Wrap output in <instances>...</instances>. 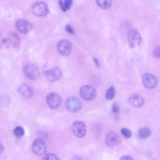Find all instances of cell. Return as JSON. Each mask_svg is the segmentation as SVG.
<instances>
[{"label":"cell","mask_w":160,"mask_h":160,"mask_svg":"<svg viewBox=\"0 0 160 160\" xmlns=\"http://www.w3.org/2000/svg\"><path fill=\"white\" fill-rule=\"evenodd\" d=\"M43 72L48 80L53 82L60 79L62 76V72L60 69L57 66L49 68L47 66L43 67Z\"/></svg>","instance_id":"obj_1"},{"label":"cell","mask_w":160,"mask_h":160,"mask_svg":"<svg viewBox=\"0 0 160 160\" xmlns=\"http://www.w3.org/2000/svg\"><path fill=\"white\" fill-rule=\"evenodd\" d=\"M31 11L33 14L37 17L44 16L49 12V9L47 4L42 2L34 3L31 6Z\"/></svg>","instance_id":"obj_2"},{"label":"cell","mask_w":160,"mask_h":160,"mask_svg":"<svg viewBox=\"0 0 160 160\" xmlns=\"http://www.w3.org/2000/svg\"><path fill=\"white\" fill-rule=\"evenodd\" d=\"M79 93L81 97L87 101L93 100L97 95L95 89L90 85H85L82 86L80 89Z\"/></svg>","instance_id":"obj_3"},{"label":"cell","mask_w":160,"mask_h":160,"mask_svg":"<svg viewBox=\"0 0 160 160\" xmlns=\"http://www.w3.org/2000/svg\"><path fill=\"white\" fill-rule=\"evenodd\" d=\"M128 40L130 47L134 48L140 45L142 38L140 34L138 31L131 29L128 33Z\"/></svg>","instance_id":"obj_4"},{"label":"cell","mask_w":160,"mask_h":160,"mask_svg":"<svg viewBox=\"0 0 160 160\" xmlns=\"http://www.w3.org/2000/svg\"><path fill=\"white\" fill-rule=\"evenodd\" d=\"M23 71L26 77L31 80H35L39 76V71L38 68L32 64H28L25 65Z\"/></svg>","instance_id":"obj_5"},{"label":"cell","mask_w":160,"mask_h":160,"mask_svg":"<svg viewBox=\"0 0 160 160\" xmlns=\"http://www.w3.org/2000/svg\"><path fill=\"white\" fill-rule=\"evenodd\" d=\"M67 109L70 112L76 113L78 112L81 107V103L80 100L75 97L68 98L65 102Z\"/></svg>","instance_id":"obj_6"},{"label":"cell","mask_w":160,"mask_h":160,"mask_svg":"<svg viewBox=\"0 0 160 160\" xmlns=\"http://www.w3.org/2000/svg\"><path fill=\"white\" fill-rule=\"evenodd\" d=\"M72 128L73 133L78 137L82 138L85 135L86 128L83 122L80 121H74L72 124Z\"/></svg>","instance_id":"obj_7"},{"label":"cell","mask_w":160,"mask_h":160,"mask_svg":"<svg viewBox=\"0 0 160 160\" xmlns=\"http://www.w3.org/2000/svg\"><path fill=\"white\" fill-rule=\"evenodd\" d=\"M57 48L61 55L65 56L70 54L72 50V46L69 41L63 39L60 41L58 43Z\"/></svg>","instance_id":"obj_8"},{"label":"cell","mask_w":160,"mask_h":160,"mask_svg":"<svg viewBox=\"0 0 160 160\" xmlns=\"http://www.w3.org/2000/svg\"><path fill=\"white\" fill-rule=\"evenodd\" d=\"M61 98L58 94L52 92L48 94L46 97V102L49 107L52 109L58 108L60 105Z\"/></svg>","instance_id":"obj_9"},{"label":"cell","mask_w":160,"mask_h":160,"mask_svg":"<svg viewBox=\"0 0 160 160\" xmlns=\"http://www.w3.org/2000/svg\"><path fill=\"white\" fill-rule=\"evenodd\" d=\"M142 81L144 86L148 89H152L156 87L158 80L155 76L149 73L143 75Z\"/></svg>","instance_id":"obj_10"},{"label":"cell","mask_w":160,"mask_h":160,"mask_svg":"<svg viewBox=\"0 0 160 160\" xmlns=\"http://www.w3.org/2000/svg\"><path fill=\"white\" fill-rule=\"evenodd\" d=\"M33 152L38 155L43 154L46 152V147L44 142L41 139H37L33 142L32 145Z\"/></svg>","instance_id":"obj_11"},{"label":"cell","mask_w":160,"mask_h":160,"mask_svg":"<svg viewBox=\"0 0 160 160\" xmlns=\"http://www.w3.org/2000/svg\"><path fill=\"white\" fill-rule=\"evenodd\" d=\"M105 142L106 144L110 147H114L118 145L121 142L119 135L113 131L109 132L107 135Z\"/></svg>","instance_id":"obj_12"},{"label":"cell","mask_w":160,"mask_h":160,"mask_svg":"<svg viewBox=\"0 0 160 160\" xmlns=\"http://www.w3.org/2000/svg\"><path fill=\"white\" fill-rule=\"evenodd\" d=\"M15 25L16 28L18 31L24 34L29 32L32 28V25L30 22L22 19L17 20Z\"/></svg>","instance_id":"obj_13"},{"label":"cell","mask_w":160,"mask_h":160,"mask_svg":"<svg viewBox=\"0 0 160 160\" xmlns=\"http://www.w3.org/2000/svg\"><path fill=\"white\" fill-rule=\"evenodd\" d=\"M18 91L19 95L24 98H30L33 95V91L31 88L26 84L20 85L18 88Z\"/></svg>","instance_id":"obj_14"},{"label":"cell","mask_w":160,"mask_h":160,"mask_svg":"<svg viewBox=\"0 0 160 160\" xmlns=\"http://www.w3.org/2000/svg\"><path fill=\"white\" fill-rule=\"evenodd\" d=\"M128 101L132 106L135 108L141 107L144 103L143 97L137 93L131 95L129 97Z\"/></svg>","instance_id":"obj_15"},{"label":"cell","mask_w":160,"mask_h":160,"mask_svg":"<svg viewBox=\"0 0 160 160\" xmlns=\"http://www.w3.org/2000/svg\"><path fill=\"white\" fill-rule=\"evenodd\" d=\"M8 45L13 48L18 47L20 43V38L18 34L14 32H11L7 37Z\"/></svg>","instance_id":"obj_16"},{"label":"cell","mask_w":160,"mask_h":160,"mask_svg":"<svg viewBox=\"0 0 160 160\" xmlns=\"http://www.w3.org/2000/svg\"><path fill=\"white\" fill-rule=\"evenodd\" d=\"M151 133V131L149 128L147 127H143L139 130L138 135L140 138L145 139L149 137Z\"/></svg>","instance_id":"obj_17"},{"label":"cell","mask_w":160,"mask_h":160,"mask_svg":"<svg viewBox=\"0 0 160 160\" xmlns=\"http://www.w3.org/2000/svg\"><path fill=\"white\" fill-rule=\"evenodd\" d=\"M96 1L98 5L104 9L109 8L112 5L111 0H96Z\"/></svg>","instance_id":"obj_18"},{"label":"cell","mask_w":160,"mask_h":160,"mask_svg":"<svg viewBox=\"0 0 160 160\" xmlns=\"http://www.w3.org/2000/svg\"><path fill=\"white\" fill-rule=\"evenodd\" d=\"M115 95V90L114 87L112 86L106 91L105 94V97L108 100H111L114 97Z\"/></svg>","instance_id":"obj_19"},{"label":"cell","mask_w":160,"mask_h":160,"mask_svg":"<svg viewBox=\"0 0 160 160\" xmlns=\"http://www.w3.org/2000/svg\"><path fill=\"white\" fill-rule=\"evenodd\" d=\"M25 131L23 128L20 126L16 127L13 131L14 136L17 138L22 137L24 134Z\"/></svg>","instance_id":"obj_20"},{"label":"cell","mask_w":160,"mask_h":160,"mask_svg":"<svg viewBox=\"0 0 160 160\" xmlns=\"http://www.w3.org/2000/svg\"><path fill=\"white\" fill-rule=\"evenodd\" d=\"M43 160H58L59 158L55 154L52 153H48L42 157Z\"/></svg>","instance_id":"obj_21"},{"label":"cell","mask_w":160,"mask_h":160,"mask_svg":"<svg viewBox=\"0 0 160 160\" xmlns=\"http://www.w3.org/2000/svg\"><path fill=\"white\" fill-rule=\"evenodd\" d=\"M121 131L122 134L126 138H130L131 136V132L128 129L123 128L121 129Z\"/></svg>","instance_id":"obj_22"},{"label":"cell","mask_w":160,"mask_h":160,"mask_svg":"<svg viewBox=\"0 0 160 160\" xmlns=\"http://www.w3.org/2000/svg\"><path fill=\"white\" fill-rule=\"evenodd\" d=\"M112 111L115 113H119L120 107L119 104L117 102H114L112 104Z\"/></svg>","instance_id":"obj_23"},{"label":"cell","mask_w":160,"mask_h":160,"mask_svg":"<svg viewBox=\"0 0 160 160\" xmlns=\"http://www.w3.org/2000/svg\"><path fill=\"white\" fill-rule=\"evenodd\" d=\"M160 47L159 46H157L154 49L153 51V55L155 58H160Z\"/></svg>","instance_id":"obj_24"},{"label":"cell","mask_w":160,"mask_h":160,"mask_svg":"<svg viewBox=\"0 0 160 160\" xmlns=\"http://www.w3.org/2000/svg\"><path fill=\"white\" fill-rule=\"evenodd\" d=\"M64 4L67 10L69 9L73 3L72 0H64Z\"/></svg>","instance_id":"obj_25"},{"label":"cell","mask_w":160,"mask_h":160,"mask_svg":"<svg viewBox=\"0 0 160 160\" xmlns=\"http://www.w3.org/2000/svg\"><path fill=\"white\" fill-rule=\"evenodd\" d=\"M58 3L61 10L63 12L66 11V9L64 3L61 0H58Z\"/></svg>","instance_id":"obj_26"},{"label":"cell","mask_w":160,"mask_h":160,"mask_svg":"<svg viewBox=\"0 0 160 160\" xmlns=\"http://www.w3.org/2000/svg\"><path fill=\"white\" fill-rule=\"evenodd\" d=\"M65 29L66 31L69 33L72 34H74V31L70 25H67L66 26Z\"/></svg>","instance_id":"obj_27"},{"label":"cell","mask_w":160,"mask_h":160,"mask_svg":"<svg viewBox=\"0 0 160 160\" xmlns=\"http://www.w3.org/2000/svg\"><path fill=\"white\" fill-rule=\"evenodd\" d=\"M133 158L132 157L129 155H124L122 156L120 158V160H132Z\"/></svg>","instance_id":"obj_28"},{"label":"cell","mask_w":160,"mask_h":160,"mask_svg":"<svg viewBox=\"0 0 160 160\" xmlns=\"http://www.w3.org/2000/svg\"><path fill=\"white\" fill-rule=\"evenodd\" d=\"M93 60L97 67L99 68L100 66L98 59L95 58H93Z\"/></svg>","instance_id":"obj_29"},{"label":"cell","mask_w":160,"mask_h":160,"mask_svg":"<svg viewBox=\"0 0 160 160\" xmlns=\"http://www.w3.org/2000/svg\"><path fill=\"white\" fill-rule=\"evenodd\" d=\"M4 147L2 144L0 142V154L4 151Z\"/></svg>","instance_id":"obj_30"},{"label":"cell","mask_w":160,"mask_h":160,"mask_svg":"<svg viewBox=\"0 0 160 160\" xmlns=\"http://www.w3.org/2000/svg\"><path fill=\"white\" fill-rule=\"evenodd\" d=\"M2 42L3 44H6L8 43V40L7 38H3L2 40Z\"/></svg>","instance_id":"obj_31"}]
</instances>
